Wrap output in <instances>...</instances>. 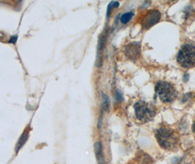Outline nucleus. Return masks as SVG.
<instances>
[{"label": "nucleus", "mask_w": 195, "mask_h": 164, "mask_svg": "<svg viewBox=\"0 0 195 164\" xmlns=\"http://www.w3.org/2000/svg\"><path fill=\"white\" fill-rule=\"evenodd\" d=\"M94 151H95L96 157L99 164H105V160L104 157L103 145L100 142H97L94 144Z\"/></svg>", "instance_id": "nucleus-8"}, {"label": "nucleus", "mask_w": 195, "mask_h": 164, "mask_svg": "<svg viewBox=\"0 0 195 164\" xmlns=\"http://www.w3.org/2000/svg\"><path fill=\"white\" fill-rule=\"evenodd\" d=\"M194 97H195V94H194Z\"/></svg>", "instance_id": "nucleus-16"}, {"label": "nucleus", "mask_w": 195, "mask_h": 164, "mask_svg": "<svg viewBox=\"0 0 195 164\" xmlns=\"http://www.w3.org/2000/svg\"><path fill=\"white\" fill-rule=\"evenodd\" d=\"M17 40V36H14V37H12V38L10 41H9V42H12V43H15V42H16Z\"/></svg>", "instance_id": "nucleus-14"}, {"label": "nucleus", "mask_w": 195, "mask_h": 164, "mask_svg": "<svg viewBox=\"0 0 195 164\" xmlns=\"http://www.w3.org/2000/svg\"><path fill=\"white\" fill-rule=\"evenodd\" d=\"M119 6V1H111L109 4L108 7V10H107V16H109L110 14L112 12V10L113 8H116Z\"/></svg>", "instance_id": "nucleus-12"}, {"label": "nucleus", "mask_w": 195, "mask_h": 164, "mask_svg": "<svg viewBox=\"0 0 195 164\" xmlns=\"http://www.w3.org/2000/svg\"><path fill=\"white\" fill-rule=\"evenodd\" d=\"M134 108L137 118L142 122L150 120L156 115V108L154 105L146 103L143 101L137 102Z\"/></svg>", "instance_id": "nucleus-4"}, {"label": "nucleus", "mask_w": 195, "mask_h": 164, "mask_svg": "<svg viewBox=\"0 0 195 164\" xmlns=\"http://www.w3.org/2000/svg\"><path fill=\"white\" fill-rule=\"evenodd\" d=\"M141 53L140 44L138 42L129 43L124 49V54L126 57L132 61H136L140 57Z\"/></svg>", "instance_id": "nucleus-6"}, {"label": "nucleus", "mask_w": 195, "mask_h": 164, "mask_svg": "<svg viewBox=\"0 0 195 164\" xmlns=\"http://www.w3.org/2000/svg\"><path fill=\"white\" fill-rule=\"evenodd\" d=\"M155 91L161 101L164 103H171L178 97V91L173 85L168 82L160 81L156 83Z\"/></svg>", "instance_id": "nucleus-2"}, {"label": "nucleus", "mask_w": 195, "mask_h": 164, "mask_svg": "<svg viewBox=\"0 0 195 164\" xmlns=\"http://www.w3.org/2000/svg\"><path fill=\"white\" fill-rule=\"evenodd\" d=\"M133 15H134V13L132 12H126V13L123 14V15H122V17H121V18H120L121 22H122L123 24H126V23H127L129 21L131 20L132 18Z\"/></svg>", "instance_id": "nucleus-10"}, {"label": "nucleus", "mask_w": 195, "mask_h": 164, "mask_svg": "<svg viewBox=\"0 0 195 164\" xmlns=\"http://www.w3.org/2000/svg\"><path fill=\"white\" fill-rule=\"evenodd\" d=\"M161 19V13L157 10H151L148 11L147 13L143 18L141 25L142 28L145 30H147L159 22Z\"/></svg>", "instance_id": "nucleus-5"}, {"label": "nucleus", "mask_w": 195, "mask_h": 164, "mask_svg": "<svg viewBox=\"0 0 195 164\" xmlns=\"http://www.w3.org/2000/svg\"><path fill=\"white\" fill-rule=\"evenodd\" d=\"M103 107L105 112L108 111L110 107L109 99H108V96L105 95V94H103Z\"/></svg>", "instance_id": "nucleus-11"}, {"label": "nucleus", "mask_w": 195, "mask_h": 164, "mask_svg": "<svg viewBox=\"0 0 195 164\" xmlns=\"http://www.w3.org/2000/svg\"><path fill=\"white\" fill-rule=\"evenodd\" d=\"M116 99H117L119 102H122V100H123V97H122V94H121L119 91H117V93H116Z\"/></svg>", "instance_id": "nucleus-13"}, {"label": "nucleus", "mask_w": 195, "mask_h": 164, "mask_svg": "<svg viewBox=\"0 0 195 164\" xmlns=\"http://www.w3.org/2000/svg\"><path fill=\"white\" fill-rule=\"evenodd\" d=\"M192 131L194 133H195V121L194 122V123H193L192 125Z\"/></svg>", "instance_id": "nucleus-15"}, {"label": "nucleus", "mask_w": 195, "mask_h": 164, "mask_svg": "<svg viewBox=\"0 0 195 164\" xmlns=\"http://www.w3.org/2000/svg\"><path fill=\"white\" fill-rule=\"evenodd\" d=\"M177 61L184 68H191L195 64V47L191 44L182 45L177 56Z\"/></svg>", "instance_id": "nucleus-3"}, {"label": "nucleus", "mask_w": 195, "mask_h": 164, "mask_svg": "<svg viewBox=\"0 0 195 164\" xmlns=\"http://www.w3.org/2000/svg\"><path fill=\"white\" fill-rule=\"evenodd\" d=\"M156 138L162 148L167 150H174L178 147V137L173 129L162 126L156 131Z\"/></svg>", "instance_id": "nucleus-1"}, {"label": "nucleus", "mask_w": 195, "mask_h": 164, "mask_svg": "<svg viewBox=\"0 0 195 164\" xmlns=\"http://www.w3.org/2000/svg\"><path fill=\"white\" fill-rule=\"evenodd\" d=\"M29 129L26 128V130L23 131V133L22 134V135L20 137L19 140L18 141V143L16 144V147H15V149H16V152H18L19 151V149H21L22 147L23 146V144L26 142L27 141L28 138H29Z\"/></svg>", "instance_id": "nucleus-9"}, {"label": "nucleus", "mask_w": 195, "mask_h": 164, "mask_svg": "<svg viewBox=\"0 0 195 164\" xmlns=\"http://www.w3.org/2000/svg\"><path fill=\"white\" fill-rule=\"evenodd\" d=\"M108 31H104L103 33L99 37V42H98V54H97V61L98 64L97 66L98 67H101L103 64V57H102V54L104 49L105 48V45H106L107 40H108Z\"/></svg>", "instance_id": "nucleus-7"}]
</instances>
